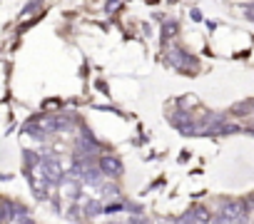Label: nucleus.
<instances>
[{"label":"nucleus","mask_w":254,"mask_h":224,"mask_svg":"<svg viewBox=\"0 0 254 224\" xmlns=\"http://www.w3.org/2000/svg\"><path fill=\"white\" fill-rule=\"evenodd\" d=\"M244 13H247V18H249V20H254V5H247V8H244Z\"/></svg>","instance_id":"8"},{"label":"nucleus","mask_w":254,"mask_h":224,"mask_svg":"<svg viewBox=\"0 0 254 224\" xmlns=\"http://www.w3.org/2000/svg\"><path fill=\"white\" fill-rule=\"evenodd\" d=\"M244 204L242 202H227L225 207H222V214L220 217H217V219H220V222H242L247 214H244Z\"/></svg>","instance_id":"2"},{"label":"nucleus","mask_w":254,"mask_h":224,"mask_svg":"<svg viewBox=\"0 0 254 224\" xmlns=\"http://www.w3.org/2000/svg\"><path fill=\"white\" fill-rule=\"evenodd\" d=\"M179 222H209V214L204 209H192V214L179 217Z\"/></svg>","instance_id":"6"},{"label":"nucleus","mask_w":254,"mask_h":224,"mask_svg":"<svg viewBox=\"0 0 254 224\" xmlns=\"http://www.w3.org/2000/svg\"><path fill=\"white\" fill-rule=\"evenodd\" d=\"M172 53H174V55H172V62H174V65H179V67L195 65V60H192V57H187V55H185L182 50H172Z\"/></svg>","instance_id":"7"},{"label":"nucleus","mask_w":254,"mask_h":224,"mask_svg":"<svg viewBox=\"0 0 254 224\" xmlns=\"http://www.w3.org/2000/svg\"><path fill=\"white\" fill-rule=\"evenodd\" d=\"M172 122H174L179 130H182V132H187V135H192V132H195V122L185 115V112H177V115L172 117Z\"/></svg>","instance_id":"5"},{"label":"nucleus","mask_w":254,"mask_h":224,"mask_svg":"<svg viewBox=\"0 0 254 224\" xmlns=\"http://www.w3.org/2000/svg\"><path fill=\"white\" fill-rule=\"evenodd\" d=\"M165 35H174V25H172V23L165 28Z\"/></svg>","instance_id":"9"},{"label":"nucleus","mask_w":254,"mask_h":224,"mask_svg":"<svg viewBox=\"0 0 254 224\" xmlns=\"http://www.w3.org/2000/svg\"><path fill=\"white\" fill-rule=\"evenodd\" d=\"M30 182H32V190H35V197H40V199H45L48 197V179H45V174L43 172H38V174H30Z\"/></svg>","instance_id":"4"},{"label":"nucleus","mask_w":254,"mask_h":224,"mask_svg":"<svg viewBox=\"0 0 254 224\" xmlns=\"http://www.w3.org/2000/svg\"><path fill=\"white\" fill-rule=\"evenodd\" d=\"M40 172L45 174V179H48L50 184H60V182L65 179L62 165H60L55 157H48V160H43V167H40Z\"/></svg>","instance_id":"1"},{"label":"nucleus","mask_w":254,"mask_h":224,"mask_svg":"<svg viewBox=\"0 0 254 224\" xmlns=\"http://www.w3.org/2000/svg\"><path fill=\"white\" fill-rule=\"evenodd\" d=\"M100 172H105L107 177H117L122 172V162L117 157H100Z\"/></svg>","instance_id":"3"}]
</instances>
